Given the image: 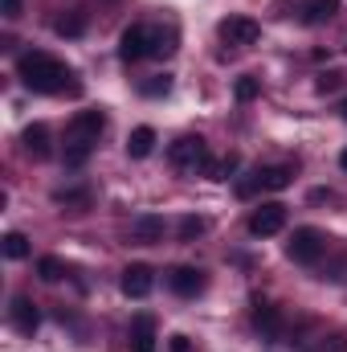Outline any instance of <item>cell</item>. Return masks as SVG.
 I'll return each instance as SVG.
<instances>
[{
    "mask_svg": "<svg viewBox=\"0 0 347 352\" xmlns=\"http://www.w3.org/2000/svg\"><path fill=\"white\" fill-rule=\"evenodd\" d=\"M16 74H21V82H25V87L37 90V94H62V90H78V82H74V70H70L66 62H58V58L41 54V50H33V54H21V58H16Z\"/></svg>",
    "mask_w": 347,
    "mask_h": 352,
    "instance_id": "obj_1",
    "label": "cell"
},
{
    "mask_svg": "<svg viewBox=\"0 0 347 352\" xmlns=\"http://www.w3.org/2000/svg\"><path fill=\"white\" fill-rule=\"evenodd\" d=\"M102 127H106V115H102V111H78V115L66 123V164H70V168H82L90 160V152H94Z\"/></svg>",
    "mask_w": 347,
    "mask_h": 352,
    "instance_id": "obj_2",
    "label": "cell"
},
{
    "mask_svg": "<svg viewBox=\"0 0 347 352\" xmlns=\"http://www.w3.org/2000/svg\"><path fill=\"white\" fill-rule=\"evenodd\" d=\"M286 254H290V263L315 266L327 254V234L315 230V226H298V230L290 234V242H286Z\"/></svg>",
    "mask_w": 347,
    "mask_h": 352,
    "instance_id": "obj_3",
    "label": "cell"
},
{
    "mask_svg": "<svg viewBox=\"0 0 347 352\" xmlns=\"http://www.w3.org/2000/svg\"><path fill=\"white\" fill-rule=\"evenodd\" d=\"M168 160H172V168H180V173H200L204 160H208V144L200 135H180L172 148H168Z\"/></svg>",
    "mask_w": 347,
    "mask_h": 352,
    "instance_id": "obj_4",
    "label": "cell"
},
{
    "mask_svg": "<svg viewBox=\"0 0 347 352\" xmlns=\"http://www.w3.org/2000/svg\"><path fill=\"white\" fill-rule=\"evenodd\" d=\"M294 180V168L290 164H274V168H261V173H254V180H241L237 184V192L241 197H254V192H282L286 184Z\"/></svg>",
    "mask_w": 347,
    "mask_h": 352,
    "instance_id": "obj_5",
    "label": "cell"
},
{
    "mask_svg": "<svg viewBox=\"0 0 347 352\" xmlns=\"http://www.w3.org/2000/svg\"><path fill=\"white\" fill-rule=\"evenodd\" d=\"M282 230H286V205L265 201V205H258V209L250 213V234H254V238H274V234H282Z\"/></svg>",
    "mask_w": 347,
    "mask_h": 352,
    "instance_id": "obj_6",
    "label": "cell"
},
{
    "mask_svg": "<svg viewBox=\"0 0 347 352\" xmlns=\"http://www.w3.org/2000/svg\"><path fill=\"white\" fill-rule=\"evenodd\" d=\"M8 320H12V328H16L21 336H33V332L41 328V311H37V303H33L29 295H12V303H8Z\"/></svg>",
    "mask_w": 347,
    "mask_h": 352,
    "instance_id": "obj_7",
    "label": "cell"
},
{
    "mask_svg": "<svg viewBox=\"0 0 347 352\" xmlns=\"http://www.w3.org/2000/svg\"><path fill=\"white\" fill-rule=\"evenodd\" d=\"M221 41H229V45H254L261 37V25L254 16H229V21H221Z\"/></svg>",
    "mask_w": 347,
    "mask_h": 352,
    "instance_id": "obj_8",
    "label": "cell"
},
{
    "mask_svg": "<svg viewBox=\"0 0 347 352\" xmlns=\"http://www.w3.org/2000/svg\"><path fill=\"white\" fill-rule=\"evenodd\" d=\"M119 287H123V295H127V299H147V295H152V287H156V270H152V266H143V263L127 266Z\"/></svg>",
    "mask_w": 347,
    "mask_h": 352,
    "instance_id": "obj_9",
    "label": "cell"
},
{
    "mask_svg": "<svg viewBox=\"0 0 347 352\" xmlns=\"http://www.w3.org/2000/svg\"><path fill=\"white\" fill-rule=\"evenodd\" d=\"M147 41H152V29H143V25L123 29V37H119V58H123V62H139V58H147Z\"/></svg>",
    "mask_w": 347,
    "mask_h": 352,
    "instance_id": "obj_10",
    "label": "cell"
},
{
    "mask_svg": "<svg viewBox=\"0 0 347 352\" xmlns=\"http://www.w3.org/2000/svg\"><path fill=\"white\" fill-rule=\"evenodd\" d=\"M168 287H172L180 299H192V295L204 291V274L196 266H176L172 274H168Z\"/></svg>",
    "mask_w": 347,
    "mask_h": 352,
    "instance_id": "obj_11",
    "label": "cell"
},
{
    "mask_svg": "<svg viewBox=\"0 0 347 352\" xmlns=\"http://www.w3.org/2000/svg\"><path fill=\"white\" fill-rule=\"evenodd\" d=\"M131 242H139V246H156V242H164V217H156V213H139V217L131 221Z\"/></svg>",
    "mask_w": 347,
    "mask_h": 352,
    "instance_id": "obj_12",
    "label": "cell"
},
{
    "mask_svg": "<svg viewBox=\"0 0 347 352\" xmlns=\"http://www.w3.org/2000/svg\"><path fill=\"white\" fill-rule=\"evenodd\" d=\"M21 144H25V152L33 156V160H49V127L45 123H29L25 127V135H21Z\"/></svg>",
    "mask_w": 347,
    "mask_h": 352,
    "instance_id": "obj_13",
    "label": "cell"
},
{
    "mask_svg": "<svg viewBox=\"0 0 347 352\" xmlns=\"http://www.w3.org/2000/svg\"><path fill=\"white\" fill-rule=\"evenodd\" d=\"M254 324H258L270 340H278V336H282V328H286L282 311H278V307H270V303H261V299L254 303Z\"/></svg>",
    "mask_w": 347,
    "mask_h": 352,
    "instance_id": "obj_14",
    "label": "cell"
},
{
    "mask_svg": "<svg viewBox=\"0 0 347 352\" xmlns=\"http://www.w3.org/2000/svg\"><path fill=\"white\" fill-rule=\"evenodd\" d=\"M131 352H156V320L139 316L131 328Z\"/></svg>",
    "mask_w": 347,
    "mask_h": 352,
    "instance_id": "obj_15",
    "label": "cell"
},
{
    "mask_svg": "<svg viewBox=\"0 0 347 352\" xmlns=\"http://www.w3.org/2000/svg\"><path fill=\"white\" fill-rule=\"evenodd\" d=\"M152 148H156V131L152 127H135L131 140H127V156L131 160H143V156H152Z\"/></svg>",
    "mask_w": 347,
    "mask_h": 352,
    "instance_id": "obj_16",
    "label": "cell"
},
{
    "mask_svg": "<svg viewBox=\"0 0 347 352\" xmlns=\"http://www.w3.org/2000/svg\"><path fill=\"white\" fill-rule=\"evenodd\" d=\"M335 0H302V21L307 25H323V21H331L335 16Z\"/></svg>",
    "mask_w": 347,
    "mask_h": 352,
    "instance_id": "obj_17",
    "label": "cell"
},
{
    "mask_svg": "<svg viewBox=\"0 0 347 352\" xmlns=\"http://www.w3.org/2000/svg\"><path fill=\"white\" fill-rule=\"evenodd\" d=\"M172 54H176V33H156V29H152L147 58H172Z\"/></svg>",
    "mask_w": 347,
    "mask_h": 352,
    "instance_id": "obj_18",
    "label": "cell"
},
{
    "mask_svg": "<svg viewBox=\"0 0 347 352\" xmlns=\"http://www.w3.org/2000/svg\"><path fill=\"white\" fill-rule=\"evenodd\" d=\"M53 29H58L62 37H82V33H86V16H82V12H66V16L53 21Z\"/></svg>",
    "mask_w": 347,
    "mask_h": 352,
    "instance_id": "obj_19",
    "label": "cell"
},
{
    "mask_svg": "<svg viewBox=\"0 0 347 352\" xmlns=\"http://www.w3.org/2000/svg\"><path fill=\"white\" fill-rule=\"evenodd\" d=\"M4 258H12V263H21V258H29V238L25 234H4Z\"/></svg>",
    "mask_w": 347,
    "mask_h": 352,
    "instance_id": "obj_20",
    "label": "cell"
},
{
    "mask_svg": "<svg viewBox=\"0 0 347 352\" xmlns=\"http://www.w3.org/2000/svg\"><path fill=\"white\" fill-rule=\"evenodd\" d=\"M233 94H237V102H254V98L261 94V78H254V74L237 78V87H233Z\"/></svg>",
    "mask_w": 347,
    "mask_h": 352,
    "instance_id": "obj_21",
    "label": "cell"
},
{
    "mask_svg": "<svg viewBox=\"0 0 347 352\" xmlns=\"http://www.w3.org/2000/svg\"><path fill=\"white\" fill-rule=\"evenodd\" d=\"M37 274H41V283H58V278L66 274V266H62V258H53V254H45V258L37 263Z\"/></svg>",
    "mask_w": 347,
    "mask_h": 352,
    "instance_id": "obj_22",
    "label": "cell"
},
{
    "mask_svg": "<svg viewBox=\"0 0 347 352\" xmlns=\"http://www.w3.org/2000/svg\"><path fill=\"white\" fill-rule=\"evenodd\" d=\"M53 201H58V205H78V209H86L90 188H62V192H53Z\"/></svg>",
    "mask_w": 347,
    "mask_h": 352,
    "instance_id": "obj_23",
    "label": "cell"
},
{
    "mask_svg": "<svg viewBox=\"0 0 347 352\" xmlns=\"http://www.w3.org/2000/svg\"><path fill=\"white\" fill-rule=\"evenodd\" d=\"M204 230H208L204 217H184V221H180V242H192V238H200Z\"/></svg>",
    "mask_w": 347,
    "mask_h": 352,
    "instance_id": "obj_24",
    "label": "cell"
},
{
    "mask_svg": "<svg viewBox=\"0 0 347 352\" xmlns=\"http://www.w3.org/2000/svg\"><path fill=\"white\" fill-rule=\"evenodd\" d=\"M139 90H143L147 98H160V94H168V90H172V78H168V74H156V78H147Z\"/></svg>",
    "mask_w": 347,
    "mask_h": 352,
    "instance_id": "obj_25",
    "label": "cell"
},
{
    "mask_svg": "<svg viewBox=\"0 0 347 352\" xmlns=\"http://www.w3.org/2000/svg\"><path fill=\"white\" fill-rule=\"evenodd\" d=\"M311 352H347V340H344V336H335V340H323V344H315Z\"/></svg>",
    "mask_w": 347,
    "mask_h": 352,
    "instance_id": "obj_26",
    "label": "cell"
},
{
    "mask_svg": "<svg viewBox=\"0 0 347 352\" xmlns=\"http://www.w3.org/2000/svg\"><path fill=\"white\" fill-rule=\"evenodd\" d=\"M339 82H344V74H323L319 78V90L327 94V90H339Z\"/></svg>",
    "mask_w": 347,
    "mask_h": 352,
    "instance_id": "obj_27",
    "label": "cell"
},
{
    "mask_svg": "<svg viewBox=\"0 0 347 352\" xmlns=\"http://www.w3.org/2000/svg\"><path fill=\"white\" fill-rule=\"evenodd\" d=\"M4 16H8V21L21 16V0H4Z\"/></svg>",
    "mask_w": 347,
    "mask_h": 352,
    "instance_id": "obj_28",
    "label": "cell"
},
{
    "mask_svg": "<svg viewBox=\"0 0 347 352\" xmlns=\"http://www.w3.org/2000/svg\"><path fill=\"white\" fill-rule=\"evenodd\" d=\"M172 352H188V336H172Z\"/></svg>",
    "mask_w": 347,
    "mask_h": 352,
    "instance_id": "obj_29",
    "label": "cell"
},
{
    "mask_svg": "<svg viewBox=\"0 0 347 352\" xmlns=\"http://www.w3.org/2000/svg\"><path fill=\"white\" fill-rule=\"evenodd\" d=\"M339 115H344V119H347V98H344V102H339Z\"/></svg>",
    "mask_w": 347,
    "mask_h": 352,
    "instance_id": "obj_30",
    "label": "cell"
},
{
    "mask_svg": "<svg viewBox=\"0 0 347 352\" xmlns=\"http://www.w3.org/2000/svg\"><path fill=\"white\" fill-rule=\"evenodd\" d=\"M339 164H344V168H347V152H344V156H339Z\"/></svg>",
    "mask_w": 347,
    "mask_h": 352,
    "instance_id": "obj_31",
    "label": "cell"
}]
</instances>
